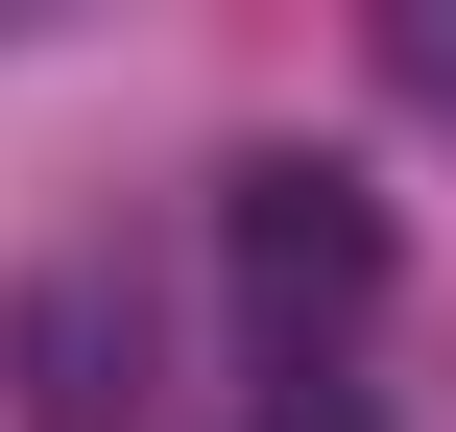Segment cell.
Listing matches in <instances>:
<instances>
[{"label": "cell", "mask_w": 456, "mask_h": 432, "mask_svg": "<svg viewBox=\"0 0 456 432\" xmlns=\"http://www.w3.org/2000/svg\"><path fill=\"white\" fill-rule=\"evenodd\" d=\"M216 289H240V361L265 385H337V337L385 313V216L265 144V168H216Z\"/></svg>", "instance_id": "1"}, {"label": "cell", "mask_w": 456, "mask_h": 432, "mask_svg": "<svg viewBox=\"0 0 456 432\" xmlns=\"http://www.w3.org/2000/svg\"><path fill=\"white\" fill-rule=\"evenodd\" d=\"M385 72H409V96L456 120V0H409V24H385Z\"/></svg>", "instance_id": "2"}]
</instances>
